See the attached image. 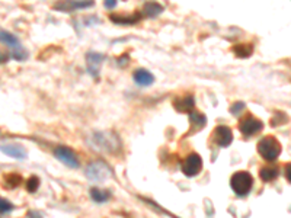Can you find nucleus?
<instances>
[{"label": "nucleus", "instance_id": "393cba45", "mask_svg": "<svg viewBox=\"0 0 291 218\" xmlns=\"http://www.w3.org/2000/svg\"><path fill=\"white\" fill-rule=\"evenodd\" d=\"M9 61V54L6 51H0V64H4Z\"/></svg>", "mask_w": 291, "mask_h": 218}, {"label": "nucleus", "instance_id": "5701e85b", "mask_svg": "<svg viewBox=\"0 0 291 218\" xmlns=\"http://www.w3.org/2000/svg\"><path fill=\"white\" fill-rule=\"evenodd\" d=\"M13 210V204L4 198H0V214H9Z\"/></svg>", "mask_w": 291, "mask_h": 218}, {"label": "nucleus", "instance_id": "cd10ccee", "mask_svg": "<svg viewBox=\"0 0 291 218\" xmlns=\"http://www.w3.org/2000/svg\"><path fill=\"white\" fill-rule=\"evenodd\" d=\"M287 179L290 180V164H287Z\"/></svg>", "mask_w": 291, "mask_h": 218}, {"label": "nucleus", "instance_id": "39448f33", "mask_svg": "<svg viewBox=\"0 0 291 218\" xmlns=\"http://www.w3.org/2000/svg\"><path fill=\"white\" fill-rule=\"evenodd\" d=\"M111 169L104 162H92L86 167V176L93 182H104L111 177Z\"/></svg>", "mask_w": 291, "mask_h": 218}, {"label": "nucleus", "instance_id": "423d86ee", "mask_svg": "<svg viewBox=\"0 0 291 218\" xmlns=\"http://www.w3.org/2000/svg\"><path fill=\"white\" fill-rule=\"evenodd\" d=\"M239 130L245 135V137H252L255 134H258L259 131L264 130V122L258 118H255L253 115H246L240 119L239 122Z\"/></svg>", "mask_w": 291, "mask_h": 218}, {"label": "nucleus", "instance_id": "dca6fc26", "mask_svg": "<svg viewBox=\"0 0 291 218\" xmlns=\"http://www.w3.org/2000/svg\"><path fill=\"white\" fill-rule=\"evenodd\" d=\"M92 6L93 1H64V3H57L54 7L60 10H76V9H86Z\"/></svg>", "mask_w": 291, "mask_h": 218}, {"label": "nucleus", "instance_id": "b1692460", "mask_svg": "<svg viewBox=\"0 0 291 218\" xmlns=\"http://www.w3.org/2000/svg\"><path fill=\"white\" fill-rule=\"evenodd\" d=\"M245 108H246V104H245V102H234V104L230 107V113L234 115V116H237Z\"/></svg>", "mask_w": 291, "mask_h": 218}, {"label": "nucleus", "instance_id": "6e6552de", "mask_svg": "<svg viewBox=\"0 0 291 218\" xmlns=\"http://www.w3.org/2000/svg\"><path fill=\"white\" fill-rule=\"evenodd\" d=\"M201 170L202 159L200 157V154H197V153L189 154V156L183 160V163H182V172H183L185 176H188V177L197 176Z\"/></svg>", "mask_w": 291, "mask_h": 218}, {"label": "nucleus", "instance_id": "20e7f679", "mask_svg": "<svg viewBox=\"0 0 291 218\" xmlns=\"http://www.w3.org/2000/svg\"><path fill=\"white\" fill-rule=\"evenodd\" d=\"M0 43L12 48V57L15 60H19V61H25L26 60L28 53L25 51V48L21 45L18 37H15L13 34H10V32H7L4 29H0Z\"/></svg>", "mask_w": 291, "mask_h": 218}, {"label": "nucleus", "instance_id": "1a4fd4ad", "mask_svg": "<svg viewBox=\"0 0 291 218\" xmlns=\"http://www.w3.org/2000/svg\"><path fill=\"white\" fill-rule=\"evenodd\" d=\"M213 141L219 147H229L233 141V132L227 125H219L213 132Z\"/></svg>", "mask_w": 291, "mask_h": 218}, {"label": "nucleus", "instance_id": "4468645a", "mask_svg": "<svg viewBox=\"0 0 291 218\" xmlns=\"http://www.w3.org/2000/svg\"><path fill=\"white\" fill-rule=\"evenodd\" d=\"M189 124H191V128H189L188 135L201 131L207 124V116L197 110H192V112H189Z\"/></svg>", "mask_w": 291, "mask_h": 218}, {"label": "nucleus", "instance_id": "7ed1b4c3", "mask_svg": "<svg viewBox=\"0 0 291 218\" xmlns=\"http://www.w3.org/2000/svg\"><path fill=\"white\" fill-rule=\"evenodd\" d=\"M253 186V177L249 172H236L230 177V188L237 196H246L252 191Z\"/></svg>", "mask_w": 291, "mask_h": 218}, {"label": "nucleus", "instance_id": "f8f14e48", "mask_svg": "<svg viewBox=\"0 0 291 218\" xmlns=\"http://www.w3.org/2000/svg\"><path fill=\"white\" fill-rule=\"evenodd\" d=\"M110 21H112L115 25L119 26H131L137 22L141 21V15L135 12L134 15H119V13H112L110 15Z\"/></svg>", "mask_w": 291, "mask_h": 218}, {"label": "nucleus", "instance_id": "412c9836", "mask_svg": "<svg viewBox=\"0 0 291 218\" xmlns=\"http://www.w3.org/2000/svg\"><path fill=\"white\" fill-rule=\"evenodd\" d=\"M3 182H4V186H6V188H9V189H15V188H16V186L22 182V177H21V174H18V173L4 174Z\"/></svg>", "mask_w": 291, "mask_h": 218}, {"label": "nucleus", "instance_id": "a211bd4d", "mask_svg": "<svg viewBox=\"0 0 291 218\" xmlns=\"http://www.w3.org/2000/svg\"><path fill=\"white\" fill-rule=\"evenodd\" d=\"M90 198L95 201V202H107V201H110V198H111V192H108V191H104V189H101V188H92L90 189Z\"/></svg>", "mask_w": 291, "mask_h": 218}, {"label": "nucleus", "instance_id": "bb28decb", "mask_svg": "<svg viewBox=\"0 0 291 218\" xmlns=\"http://www.w3.org/2000/svg\"><path fill=\"white\" fill-rule=\"evenodd\" d=\"M28 217L29 218H43L41 217V214H37L35 211H29V213H28Z\"/></svg>", "mask_w": 291, "mask_h": 218}, {"label": "nucleus", "instance_id": "4be33fe9", "mask_svg": "<svg viewBox=\"0 0 291 218\" xmlns=\"http://www.w3.org/2000/svg\"><path fill=\"white\" fill-rule=\"evenodd\" d=\"M38 188H40V179H38V176H31L29 180H28V183H26L28 192L34 194V192L38 191Z\"/></svg>", "mask_w": 291, "mask_h": 218}, {"label": "nucleus", "instance_id": "6ab92c4d", "mask_svg": "<svg viewBox=\"0 0 291 218\" xmlns=\"http://www.w3.org/2000/svg\"><path fill=\"white\" fill-rule=\"evenodd\" d=\"M233 51L237 57L240 58H246L249 55H252L253 53V45L252 44H239L233 47Z\"/></svg>", "mask_w": 291, "mask_h": 218}, {"label": "nucleus", "instance_id": "ddd939ff", "mask_svg": "<svg viewBox=\"0 0 291 218\" xmlns=\"http://www.w3.org/2000/svg\"><path fill=\"white\" fill-rule=\"evenodd\" d=\"M104 60H105V55L104 54H99V53H88L86 54V63H88V70H89V73L93 76V77H96L98 76V71H99V67L101 64L104 63Z\"/></svg>", "mask_w": 291, "mask_h": 218}, {"label": "nucleus", "instance_id": "2eb2a0df", "mask_svg": "<svg viewBox=\"0 0 291 218\" xmlns=\"http://www.w3.org/2000/svg\"><path fill=\"white\" fill-rule=\"evenodd\" d=\"M0 152H3L6 156H10L13 159L23 160L26 159V150L19 144H6V146H0Z\"/></svg>", "mask_w": 291, "mask_h": 218}, {"label": "nucleus", "instance_id": "aec40b11", "mask_svg": "<svg viewBox=\"0 0 291 218\" xmlns=\"http://www.w3.org/2000/svg\"><path fill=\"white\" fill-rule=\"evenodd\" d=\"M278 176V169L274 167V166H265L259 170V177L264 180V182H271L274 180L275 177Z\"/></svg>", "mask_w": 291, "mask_h": 218}, {"label": "nucleus", "instance_id": "0eeeda50", "mask_svg": "<svg viewBox=\"0 0 291 218\" xmlns=\"http://www.w3.org/2000/svg\"><path fill=\"white\" fill-rule=\"evenodd\" d=\"M53 153H54L56 159H58L61 163H64L66 166L71 167V169H77L80 166V162H79L76 153L66 146H57Z\"/></svg>", "mask_w": 291, "mask_h": 218}, {"label": "nucleus", "instance_id": "f03ea898", "mask_svg": "<svg viewBox=\"0 0 291 218\" xmlns=\"http://www.w3.org/2000/svg\"><path fill=\"white\" fill-rule=\"evenodd\" d=\"M281 152H283L281 143L274 135H267L262 140H259V143H258V153L267 162L277 160L280 157Z\"/></svg>", "mask_w": 291, "mask_h": 218}, {"label": "nucleus", "instance_id": "a878e982", "mask_svg": "<svg viewBox=\"0 0 291 218\" xmlns=\"http://www.w3.org/2000/svg\"><path fill=\"white\" fill-rule=\"evenodd\" d=\"M104 6H105L107 9H112V7H115V6H116V1H115V0H108V1H105V3H104Z\"/></svg>", "mask_w": 291, "mask_h": 218}, {"label": "nucleus", "instance_id": "9d476101", "mask_svg": "<svg viewBox=\"0 0 291 218\" xmlns=\"http://www.w3.org/2000/svg\"><path fill=\"white\" fill-rule=\"evenodd\" d=\"M194 105H195V99H194V95L188 93L185 96H179L174 101V108L176 109L178 112H192L194 110Z\"/></svg>", "mask_w": 291, "mask_h": 218}, {"label": "nucleus", "instance_id": "f257e3e1", "mask_svg": "<svg viewBox=\"0 0 291 218\" xmlns=\"http://www.w3.org/2000/svg\"><path fill=\"white\" fill-rule=\"evenodd\" d=\"M90 144L95 150L105 154H118L122 150V143L114 131L95 132L90 138Z\"/></svg>", "mask_w": 291, "mask_h": 218}, {"label": "nucleus", "instance_id": "f3484780", "mask_svg": "<svg viewBox=\"0 0 291 218\" xmlns=\"http://www.w3.org/2000/svg\"><path fill=\"white\" fill-rule=\"evenodd\" d=\"M143 10H144V15L147 18H157L160 13H163V6L160 3H156V1H149V3L144 4Z\"/></svg>", "mask_w": 291, "mask_h": 218}, {"label": "nucleus", "instance_id": "9b49d317", "mask_svg": "<svg viewBox=\"0 0 291 218\" xmlns=\"http://www.w3.org/2000/svg\"><path fill=\"white\" fill-rule=\"evenodd\" d=\"M133 79H134L135 85L140 87L152 86L155 83V76L146 68H137L133 74Z\"/></svg>", "mask_w": 291, "mask_h": 218}]
</instances>
